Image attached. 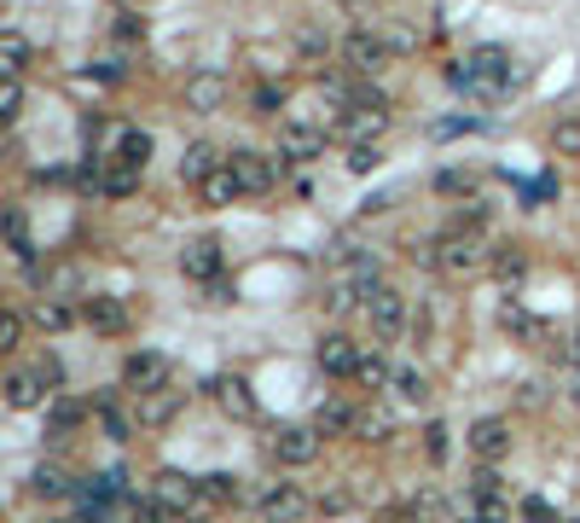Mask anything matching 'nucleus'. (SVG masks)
<instances>
[{"label":"nucleus","instance_id":"nucleus-1","mask_svg":"<svg viewBox=\"0 0 580 523\" xmlns=\"http://www.w3.org/2000/svg\"><path fill=\"white\" fill-rule=\"evenodd\" d=\"M488 262H493V245L482 238V227H453V233H442V262H435V274L470 279V274H482Z\"/></svg>","mask_w":580,"mask_h":523},{"label":"nucleus","instance_id":"nucleus-2","mask_svg":"<svg viewBox=\"0 0 580 523\" xmlns=\"http://www.w3.org/2000/svg\"><path fill=\"white\" fill-rule=\"evenodd\" d=\"M267 448H274V459H279V466L302 471V466H314V459L325 454V431H320V425H279Z\"/></svg>","mask_w":580,"mask_h":523},{"label":"nucleus","instance_id":"nucleus-3","mask_svg":"<svg viewBox=\"0 0 580 523\" xmlns=\"http://www.w3.org/2000/svg\"><path fill=\"white\" fill-rule=\"evenodd\" d=\"M163 385H175V360L163 349H134L129 360H122V390L129 396H152Z\"/></svg>","mask_w":580,"mask_h":523},{"label":"nucleus","instance_id":"nucleus-4","mask_svg":"<svg viewBox=\"0 0 580 523\" xmlns=\"http://www.w3.org/2000/svg\"><path fill=\"white\" fill-rule=\"evenodd\" d=\"M389 58H395V47H389L378 30H348L343 35V65L355 70V76H378Z\"/></svg>","mask_w":580,"mask_h":523},{"label":"nucleus","instance_id":"nucleus-5","mask_svg":"<svg viewBox=\"0 0 580 523\" xmlns=\"http://www.w3.org/2000/svg\"><path fill=\"white\" fill-rule=\"evenodd\" d=\"M226 164H233V175H238V187H244V198H267L279 187V164L267 152H250V146H238L233 157H226Z\"/></svg>","mask_w":580,"mask_h":523},{"label":"nucleus","instance_id":"nucleus-6","mask_svg":"<svg viewBox=\"0 0 580 523\" xmlns=\"http://www.w3.org/2000/svg\"><path fill=\"white\" fill-rule=\"evenodd\" d=\"M81 326L99 332V337H122L129 332V303L111 297V291H88L81 297Z\"/></svg>","mask_w":580,"mask_h":523},{"label":"nucleus","instance_id":"nucleus-7","mask_svg":"<svg viewBox=\"0 0 580 523\" xmlns=\"http://www.w3.org/2000/svg\"><path fill=\"white\" fill-rule=\"evenodd\" d=\"M465 442H470V454L482 459V466H500V459L511 454V419H500V413H488V419H476V425L465 431Z\"/></svg>","mask_w":580,"mask_h":523},{"label":"nucleus","instance_id":"nucleus-8","mask_svg":"<svg viewBox=\"0 0 580 523\" xmlns=\"http://www.w3.org/2000/svg\"><path fill=\"white\" fill-rule=\"evenodd\" d=\"M360 355H366V349H360L348 332H325L320 349H314V360H320L325 378H355V372H360Z\"/></svg>","mask_w":580,"mask_h":523},{"label":"nucleus","instance_id":"nucleus-9","mask_svg":"<svg viewBox=\"0 0 580 523\" xmlns=\"http://www.w3.org/2000/svg\"><path fill=\"white\" fill-rule=\"evenodd\" d=\"M366 320H371V332H378V337H401L406 332V297L395 286H378L366 297Z\"/></svg>","mask_w":580,"mask_h":523},{"label":"nucleus","instance_id":"nucleus-10","mask_svg":"<svg viewBox=\"0 0 580 523\" xmlns=\"http://www.w3.org/2000/svg\"><path fill=\"white\" fill-rule=\"evenodd\" d=\"M226 99H233V82H226L221 70H192V76H186V111L210 116V111L226 105Z\"/></svg>","mask_w":580,"mask_h":523},{"label":"nucleus","instance_id":"nucleus-11","mask_svg":"<svg viewBox=\"0 0 580 523\" xmlns=\"http://www.w3.org/2000/svg\"><path fill=\"white\" fill-rule=\"evenodd\" d=\"M0 396H7L12 413H35V408H47V378H41L35 367H12L7 385H0Z\"/></svg>","mask_w":580,"mask_h":523},{"label":"nucleus","instance_id":"nucleus-12","mask_svg":"<svg viewBox=\"0 0 580 523\" xmlns=\"http://www.w3.org/2000/svg\"><path fill=\"white\" fill-rule=\"evenodd\" d=\"M314 512V500L302 494V482H274V489L261 494V518L267 523H302Z\"/></svg>","mask_w":580,"mask_h":523},{"label":"nucleus","instance_id":"nucleus-13","mask_svg":"<svg viewBox=\"0 0 580 523\" xmlns=\"http://www.w3.org/2000/svg\"><path fill=\"white\" fill-rule=\"evenodd\" d=\"M210 396H215V408H221L226 419H256V390H250V378L221 372V378H210Z\"/></svg>","mask_w":580,"mask_h":523},{"label":"nucleus","instance_id":"nucleus-14","mask_svg":"<svg viewBox=\"0 0 580 523\" xmlns=\"http://www.w3.org/2000/svg\"><path fill=\"white\" fill-rule=\"evenodd\" d=\"M152 494L163 500V507H175V512H198V507H203V477H186V471H157Z\"/></svg>","mask_w":580,"mask_h":523},{"label":"nucleus","instance_id":"nucleus-15","mask_svg":"<svg viewBox=\"0 0 580 523\" xmlns=\"http://www.w3.org/2000/svg\"><path fill=\"white\" fill-rule=\"evenodd\" d=\"M180 408H186V390H180V385H163V390H152V396H134V419H140L145 431H163Z\"/></svg>","mask_w":580,"mask_h":523},{"label":"nucleus","instance_id":"nucleus-16","mask_svg":"<svg viewBox=\"0 0 580 523\" xmlns=\"http://www.w3.org/2000/svg\"><path fill=\"white\" fill-rule=\"evenodd\" d=\"M500 332L511 337V344H528V349H546V337H551V332H546V320H540V314H528L523 303H516V297L500 309Z\"/></svg>","mask_w":580,"mask_h":523},{"label":"nucleus","instance_id":"nucleus-17","mask_svg":"<svg viewBox=\"0 0 580 523\" xmlns=\"http://www.w3.org/2000/svg\"><path fill=\"white\" fill-rule=\"evenodd\" d=\"M389 123H395V116H389V111L348 105V116H337V134L348 140V146H360V140H383V134H389Z\"/></svg>","mask_w":580,"mask_h":523},{"label":"nucleus","instance_id":"nucleus-18","mask_svg":"<svg viewBox=\"0 0 580 523\" xmlns=\"http://www.w3.org/2000/svg\"><path fill=\"white\" fill-rule=\"evenodd\" d=\"M221 238H192V245L180 251V274L186 279H203V286H210V279H221Z\"/></svg>","mask_w":580,"mask_h":523},{"label":"nucleus","instance_id":"nucleus-19","mask_svg":"<svg viewBox=\"0 0 580 523\" xmlns=\"http://www.w3.org/2000/svg\"><path fill=\"white\" fill-rule=\"evenodd\" d=\"M279 157H290V164H308V157H325V129L285 123V129H279Z\"/></svg>","mask_w":580,"mask_h":523},{"label":"nucleus","instance_id":"nucleus-20","mask_svg":"<svg viewBox=\"0 0 580 523\" xmlns=\"http://www.w3.org/2000/svg\"><path fill=\"white\" fill-rule=\"evenodd\" d=\"M198 198H203V204H210V210H226V204H238V198H244V187H238L233 164H221L215 175H203V180H198Z\"/></svg>","mask_w":580,"mask_h":523},{"label":"nucleus","instance_id":"nucleus-21","mask_svg":"<svg viewBox=\"0 0 580 523\" xmlns=\"http://www.w3.org/2000/svg\"><path fill=\"white\" fill-rule=\"evenodd\" d=\"M221 164H226V157L210 146V140H192V146L180 152V180H186V187H198V180H203V175H215Z\"/></svg>","mask_w":580,"mask_h":523},{"label":"nucleus","instance_id":"nucleus-22","mask_svg":"<svg viewBox=\"0 0 580 523\" xmlns=\"http://www.w3.org/2000/svg\"><path fill=\"white\" fill-rule=\"evenodd\" d=\"M493 279H500V286H523L528 279V251L523 245H493Z\"/></svg>","mask_w":580,"mask_h":523},{"label":"nucleus","instance_id":"nucleus-23","mask_svg":"<svg viewBox=\"0 0 580 523\" xmlns=\"http://www.w3.org/2000/svg\"><path fill=\"white\" fill-rule=\"evenodd\" d=\"M81 419H88V408H81L76 396H53V401H47V436H70V431H81Z\"/></svg>","mask_w":580,"mask_h":523},{"label":"nucleus","instance_id":"nucleus-24","mask_svg":"<svg viewBox=\"0 0 580 523\" xmlns=\"http://www.w3.org/2000/svg\"><path fill=\"white\" fill-rule=\"evenodd\" d=\"M0 70H7V76H24L30 70V35L24 30H0Z\"/></svg>","mask_w":580,"mask_h":523},{"label":"nucleus","instance_id":"nucleus-25","mask_svg":"<svg viewBox=\"0 0 580 523\" xmlns=\"http://www.w3.org/2000/svg\"><path fill=\"white\" fill-rule=\"evenodd\" d=\"M314 425H320L325 436H355V425H360V413H355V408H348V401H320Z\"/></svg>","mask_w":580,"mask_h":523},{"label":"nucleus","instance_id":"nucleus-26","mask_svg":"<svg viewBox=\"0 0 580 523\" xmlns=\"http://www.w3.org/2000/svg\"><path fill=\"white\" fill-rule=\"evenodd\" d=\"M244 500V482L233 471H210L203 477V507H238Z\"/></svg>","mask_w":580,"mask_h":523},{"label":"nucleus","instance_id":"nucleus-27","mask_svg":"<svg viewBox=\"0 0 580 523\" xmlns=\"http://www.w3.org/2000/svg\"><path fill=\"white\" fill-rule=\"evenodd\" d=\"M111 164H129V169H145V164H152V134H145V129H129V134H122V140H116Z\"/></svg>","mask_w":580,"mask_h":523},{"label":"nucleus","instance_id":"nucleus-28","mask_svg":"<svg viewBox=\"0 0 580 523\" xmlns=\"http://www.w3.org/2000/svg\"><path fill=\"white\" fill-rule=\"evenodd\" d=\"M30 494H35V500H65V494H70V471H65V466H35Z\"/></svg>","mask_w":580,"mask_h":523},{"label":"nucleus","instance_id":"nucleus-29","mask_svg":"<svg viewBox=\"0 0 580 523\" xmlns=\"http://www.w3.org/2000/svg\"><path fill=\"white\" fill-rule=\"evenodd\" d=\"M7 245H12V256H18V262H35V245H30V215L18 210V204L7 210Z\"/></svg>","mask_w":580,"mask_h":523},{"label":"nucleus","instance_id":"nucleus-30","mask_svg":"<svg viewBox=\"0 0 580 523\" xmlns=\"http://www.w3.org/2000/svg\"><path fill=\"white\" fill-rule=\"evenodd\" d=\"M395 396H401V401H412V408H424V401L435 396V385H430V372H419V367H406V372H395Z\"/></svg>","mask_w":580,"mask_h":523},{"label":"nucleus","instance_id":"nucleus-31","mask_svg":"<svg viewBox=\"0 0 580 523\" xmlns=\"http://www.w3.org/2000/svg\"><path fill=\"white\" fill-rule=\"evenodd\" d=\"M355 385H360V390H383V385H395V372H389V360H383V355H360Z\"/></svg>","mask_w":580,"mask_h":523},{"label":"nucleus","instance_id":"nucleus-32","mask_svg":"<svg viewBox=\"0 0 580 523\" xmlns=\"http://www.w3.org/2000/svg\"><path fill=\"white\" fill-rule=\"evenodd\" d=\"M140 175H145V169L116 164V169H105V180H99V192H105V198H129V192L140 187Z\"/></svg>","mask_w":580,"mask_h":523},{"label":"nucleus","instance_id":"nucleus-33","mask_svg":"<svg viewBox=\"0 0 580 523\" xmlns=\"http://www.w3.org/2000/svg\"><path fill=\"white\" fill-rule=\"evenodd\" d=\"M81 320V309H70L65 297H47V303H41V326L47 332H65V326H76Z\"/></svg>","mask_w":580,"mask_h":523},{"label":"nucleus","instance_id":"nucleus-34","mask_svg":"<svg viewBox=\"0 0 580 523\" xmlns=\"http://www.w3.org/2000/svg\"><path fill=\"white\" fill-rule=\"evenodd\" d=\"M551 152H557V157H580V116L551 123Z\"/></svg>","mask_w":580,"mask_h":523},{"label":"nucleus","instance_id":"nucleus-35","mask_svg":"<svg viewBox=\"0 0 580 523\" xmlns=\"http://www.w3.org/2000/svg\"><path fill=\"white\" fill-rule=\"evenodd\" d=\"M24 116V76H7V88H0V123H18Z\"/></svg>","mask_w":580,"mask_h":523},{"label":"nucleus","instance_id":"nucleus-36","mask_svg":"<svg viewBox=\"0 0 580 523\" xmlns=\"http://www.w3.org/2000/svg\"><path fill=\"white\" fill-rule=\"evenodd\" d=\"M93 413H99V425H105V436H111V442H129V436H134V425H129V419H122V408H116V401H111V396H105V401H99V408H93Z\"/></svg>","mask_w":580,"mask_h":523},{"label":"nucleus","instance_id":"nucleus-37","mask_svg":"<svg viewBox=\"0 0 580 523\" xmlns=\"http://www.w3.org/2000/svg\"><path fill=\"white\" fill-rule=\"evenodd\" d=\"M343 164H348V175H371V169L383 164L378 140H360V146H348V157H343Z\"/></svg>","mask_w":580,"mask_h":523},{"label":"nucleus","instance_id":"nucleus-38","mask_svg":"<svg viewBox=\"0 0 580 523\" xmlns=\"http://www.w3.org/2000/svg\"><path fill=\"white\" fill-rule=\"evenodd\" d=\"M435 192H442V198H470L476 192V175L470 169H442V175H435Z\"/></svg>","mask_w":580,"mask_h":523},{"label":"nucleus","instance_id":"nucleus-39","mask_svg":"<svg viewBox=\"0 0 580 523\" xmlns=\"http://www.w3.org/2000/svg\"><path fill=\"white\" fill-rule=\"evenodd\" d=\"M111 35H116V42H122V47H134V42H145V18H140V12L129 7V12H122V18H116V24H111Z\"/></svg>","mask_w":580,"mask_h":523},{"label":"nucleus","instance_id":"nucleus-40","mask_svg":"<svg viewBox=\"0 0 580 523\" xmlns=\"http://www.w3.org/2000/svg\"><path fill=\"white\" fill-rule=\"evenodd\" d=\"M516 523H564V518H557V512H551V500H540V494H528V500H523V507H516Z\"/></svg>","mask_w":580,"mask_h":523},{"label":"nucleus","instance_id":"nucleus-41","mask_svg":"<svg viewBox=\"0 0 580 523\" xmlns=\"http://www.w3.org/2000/svg\"><path fill=\"white\" fill-rule=\"evenodd\" d=\"M355 436H360V442H389V436H395V425H389V419H383V413H360V425H355Z\"/></svg>","mask_w":580,"mask_h":523},{"label":"nucleus","instance_id":"nucleus-42","mask_svg":"<svg viewBox=\"0 0 580 523\" xmlns=\"http://www.w3.org/2000/svg\"><path fill=\"white\" fill-rule=\"evenodd\" d=\"M18 344H24V314L7 309L0 314V349H18Z\"/></svg>","mask_w":580,"mask_h":523},{"label":"nucleus","instance_id":"nucleus-43","mask_svg":"<svg viewBox=\"0 0 580 523\" xmlns=\"http://www.w3.org/2000/svg\"><path fill=\"white\" fill-rule=\"evenodd\" d=\"M250 105H256V116H279V105H285V88L261 82V88H256V99H250Z\"/></svg>","mask_w":580,"mask_h":523},{"label":"nucleus","instance_id":"nucleus-44","mask_svg":"<svg viewBox=\"0 0 580 523\" xmlns=\"http://www.w3.org/2000/svg\"><path fill=\"white\" fill-rule=\"evenodd\" d=\"M424 454L435 459V466H442V459H447V425H442V419H435V425L424 431Z\"/></svg>","mask_w":580,"mask_h":523},{"label":"nucleus","instance_id":"nucleus-45","mask_svg":"<svg viewBox=\"0 0 580 523\" xmlns=\"http://www.w3.org/2000/svg\"><path fill=\"white\" fill-rule=\"evenodd\" d=\"M482 494H500V471H493V466H482L470 477V500H482Z\"/></svg>","mask_w":580,"mask_h":523},{"label":"nucleus","instance_id":"nucleus-46","mask_svg":"<svg viewBox=\"0 0 580 523\" xmlns=\"http://www.w3.org/2000/svg\"><path fill=\"white\" fill-rule=\"evenodd\" d=\"M76 523H111V507H105V500H81Z\"/></svg>","mask_w":580,"mask_h":523},{"label":"nucleus","instance_id":"nucleus-47","mask_svg":"<svg viewBox=\"0 0 580 523\" xmlns=\"http://www.w3.org/2000/svg\"><path fill=\"white\" fill-rule=\"evenodd\" d=\"M35 372L47 378V385H65V360H58V355H41V360H35Z\"/></svg>","mask_w":580,"mask_h":523},{"label":"nucleus","instance_id":"nucleus-48","mask_svg":"<svg viewBox=\"0 0 580 523\" xmlns=\"http://www.w3.org/2000/svg\"><path fill=\"white\" fill-rule=\"evenodd\" d=\"M348 500H355L348 489H331V494H320V512H348Z\"/></svg>","mask_w":580,"mask_h":523},{"label":"nucleus","instance_id":"nucleus-49","mask_svg":"<svg viewBox=\"0 0 580 523\" xmlns=\"http://www.w3.org/2000/svg\"><path fill=\"white\" fill-rule=\"evenodd\" d=\"M210 303H233V286H226V279H210Z\"/></svg>","mask_w":580,"mask_h":523},{"label":"nucleus","instance_id":"nucleus-50","mask_svg":"<svg viewBox=\"0 0 580 523\" xmlns=\"http://www.w3.org/2000/svg\"><path fill=\"white\" fill-rule=\"evenodd\" d=\"M116 7H140V0H116Z\"/></svg>","mask_w":580,"mask_h":523}]
</instances>
